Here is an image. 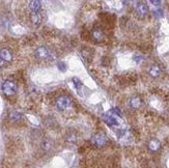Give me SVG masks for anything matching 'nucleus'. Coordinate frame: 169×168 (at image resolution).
Masks as SVG:
<instances>
[{
  "label": "nucleus",
  "instance_id": "obj_5",
  "mask_svg": "<svg viewBox=\"0 0 169 168\" xmlns=\"http://www.w3.org/2000/svg\"><path fill=\"white\" fill-rule=\"evenodd\" d=\"M91 38L93 39L94 42L100 43L104 39L105 35L104 32H103V30H101L100 28H94V29L91 31Z\"/></svg>",
  "mask_w": 169,
  "mask_h": 168
},
{
  "label": "nucleus",
  "instance_id": "obj_4",
  "mask_svg": "<svg viewBox=\"0 0 169 168\" xmlns=\"http://www.w3.org/2000/svg\"><path fill=\"white\" fill-rule=\"evenodd\" d=\"M91 140H93V143L94 145L101 147V146H104L106 144V142H107V137H106V135H104V134L99 133V134H97V135H94Z\"/></svg>",
  "mask_w": 169,
  "mask_h": 168
},
{
  "label": "nucleus",
  "instance_id": "obj_3",
  "mask_svg": "<svg viewBox=\"0 0 169 168\" xmlns=\"http://www.w3.org/2000/svg\"><path fill=\"white\" fill-rule=\"evenodd\" d=\"M34 55H35L36 58L39 59H46L49 58L51 55L50 50L48 49L47 47H39L38 49L34 51Z\"/></svg>",
  "mask_w": 169,
  "mask_h": 168
},
{
  "label": "nucleus",
  "instance_id": "obj_17",
  "mask_svg": "<svg viewBox=\"0 0 169 168\" xmlns=\"http://www.w3.org/2000/svg\"><path fill=\"white\" fill-rule=\"evenodd\" d=\"M154 15L156 18H162L163 17V10H157L154 12Z\"/></svg>",
  "mask_w": 169,
  "mask_h": 168
},
{
  "label": "nucleus",
  "instance_id": "obj_16",
  "mask_svg": "<svg viewBox=\"0 0 169 168\" xmlns=\"http://www.w3.org/2000/svg\"><path fill=\"white\" fill-rule=\"evenodd\" d=\"M57 67H58V69L61 71V72H64L65 70H67V65H65L64 62H62V61H60L57 64Z\"/></svg>",
  "mask_w": 169,
  "mask_h": 168
},
{
  "label": "nucleus",
  "instance_id": "obj_12",
  "mask_svg": "<svg viewBox=\"0 0 169 168\" xmlns=\"http://www.w3.org/2000/svg\"><path fill=\"white\" fill-rule=\"evenodd\" d=\"M150 75L154 78H157L161 75V69L158 67V65H153V67L150 69Z\"/></svg>",
  "mask_w": 169,
  "mask_h": 168
},
{
  "label": "nucleus",
  "instance_id": "obj_7",
  "mask_svg": "<svg viewBox=\"0 0 169 168\" xmlns=\"http://www.w3.org/2000/svg\"><path fill=\"white\" fill-rule=\"evenodd\" d=\"M0 57H1L5 62H10L13 60V55H11L10 51L6 49V48H3V49L0 50Z\"/></svg>",
  "mask_w": 169,
  "mask_h": 168
},
{
  "label": "nucleus",
  "instance_id": "obj_1",
  "mask_svg": "<svg viewBox=\"0 0 169 168\" xmlns=\"http://www.w3.org/2000/svg\"><path fill=\"white\" fill-rule=\"evenodd\" d=\"M1 89L6 96H13L17 92V86L11 80H6L2 83Z\"/></svg>",
  "mask_w": 169,
  "mask_h": 168
},
{
  "label": "nucleus",
  "instance_id": "obj_15",
  "mask_svg": "<svg viewBox=\"0 0 169 168\" xmlns=\"http://www.w3.org/2000/svg\"><path fill=\"white\" fill-rule=\"evenodd\" d=\"M73 83L74 85H75V87L77 88V89H81V87H82V82L79 80L78 78H73Z\"/></svg>",
  "mask_w": 169,
  "mask_h": 168
},
{
  "label": "nucleus",
  "instance_id": "obj_8",
  "mask_svg": "<svg viewBox=\"0 0 169 168\" xmlns=\"http://www.w3.org/2000/svg\"><path fill=\"white\" fill-rule=\"evenodd\" d=\"M29 8L32 10V13H39V10L42 8V3L41 1L38 0H33V1L29 2Z\"/></svg>",
  "mask_w": 169,
  "mask_h": 168
},
{
  "label": "nucleus",
  "instance_id": "obj_11",
  "mask_svg": "<svg viewBox=\"0 0 169 168\" xmlns=\"http://www.w3.org/2000/svg\"><path fill=\"white\" fill-rule=\"evenodd\" d=\"M141 99L139 98V96H133V98L130 99V106L132 108H134V109H137V108H139L141 106Z\"/></svg>",
  "mask_w": 169,
  "mask_h": 168
},
{
  "label": "nucleus",
  "instance_id": "obj_10",
  "mask_svg": "<svg viewBox=\"0 0 169 168\" xmlns=\"http://www.w3.org/2000/svg\"><path fill=\"white\" fill-rule=\"evenodd\" d=\"M148 147H150V150H153V152H157V150H160V147H161V143H160L158 139H151L150 143H148Z\"/></svg>",
  "mask_w": 169,
  "mask_h": 168
},
{
  "label": "nucleus",
  "instance_id": "obj_6",
  "mask_svg": "<svg viewBox=\"0 0 169 168\" xmlns=\"http://www.w3.org/2000/svg\"><path fill=\"white\" fill-rule=\"evenodd\" d=\"M135 10H136L137 15L140 17H144L148 13L147 5L144 3H141V2H138V3L135 5Z\"/></svg>",
  "mask_w": 169,
  "mask_h": 168
},
{
  "label": "nucleus",
  "instance_id": "obj_13",
  "mask_svg": "<svg viewBox=\"0 0 169 168\" xmlns=\"http://www.w3.org/2000/svg\"><path fill=\"white\" fill-rule=\"evenodd\" d=\"M10 118L13 121H19L22 118V113L19 111H11L10 113Z\"/></svg>",
  "mask_w": 169,
  "mask_h": 168
},
{
  "label": "nucleus",
  "instance_id": "obj_18",
  "mask_svg": "<svg viewBox=\"0 0 169 168\" xmlns=\"http://www.w3.org/2000/svg\"><path fill=\"white\" fill-rule=\"evenodd\" d=\"M150 3L151 4H155V6H159V5L161 4V1H154V0H151Z\"/></svg>",
  "mask_w": 169,
  "mask_h": 168
},
{
  "label": "nucleus",
  "instance_id": "obj_9",
  "mask_svg": "<svg viewBox=\"0 0 169 168\" xmlns=\"http://www.w3.org/2000/svg\"><path fill=\"white\" fill-rule=\"evenodd\" d=\"M30 20H31V23H32L34 26H39L42 22V17L39 13H32L30 16Z\"/></svg>",
  "mask_w": 169,
  "mask_h": 168
},
{
  "label": "nucleus",
  "instance_id": "obj_14",
  "mask_svg": "<svg viewBox=\"0 0 169 168\" xmlns=\"http://www.w3.org/2000/svg\"><path fill=\"white\" fill-rule=\"evenodd\" d=\"M51 147H52V143H51L48 139H45V140L42 142V149L44 150H50Z\"/></svg>",
  "mask_w": 169,
  "mask_h": 168
},
{
  "label": "nucleus",
  "instance_id": "obj_2",
  "mask_svg": "<svg viewBox=\"0 0 169 168\" xmlns=\"http://www.w3.org/2000/svg\"><path fill=\"white\" fill-rule=\"evenodd\" d=\"M56 106L59 110L64 111L71 106V100L67 96H60L56 100Z\"/></svg>",
  "mask_w": 169,
  "mask_h": 168
},
{
  "label": "nucleus",
  "instance_id": "obj_19",
  "mask_svg": "<svg viewBox=\"0 0 169 168\" xmlns=\"http://www.w3.org/2000/svg\"><path fill=\"white\" fill-rule=\"evenodd\" d=\"M4 62H5V61L3 60V59H2L1 57H0V68H1V67H2V65H3V64H4Z\"/></svg>",
  "mask_w": 169,
  "mask_h": 168
}]
</instances>
